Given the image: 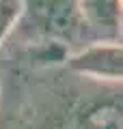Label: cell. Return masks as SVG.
I'll list each match as a JSON object with an SVG mask.
<instances>
[{
	"mask_svg": "<svg viewBox=\"0 0 123 129\" xmlns=\"http://www.w3.org/2000/svg\"><path fill=\"white\" fill-rule=\"evenodd\" d=\"M65 67L89 80L121 84L123 47L121 41H91L65 56Z\"/></svg>",
	"mask_w": 123,
	"mask_h": 129,
	"instance_id": "obj_1",
	"label": "cell"
},
{
	"mask_svg": "<svg viewBox=\"0 0 123 129\" xmlns=\"http://www.w3.org/2000/svg\"><path fill=\"white\" fill-rule=\"evenodd\" d=\"M84 41H121V0H76Z\"/></svg>",
	"mask_w": 123,
	"mask_h": 129,
	"instance_id": "obj_2",
	"label": "cell"
},
{
	"mask_svg": "<svg viewBox=\"0 0 123 129\" xmlns=\"http://www.w3.org/2000/svg\"><path fill=\"white\" fill-rule=\"evenodd\" d=\"M24 13L22 0H0V50L5 41L15 32Z\"/></svg>",
	"mask_w": 123,
	"mask_h": 129,
	"instance_id": "obj_3",
	"label": "cell"
}]
</instances>
